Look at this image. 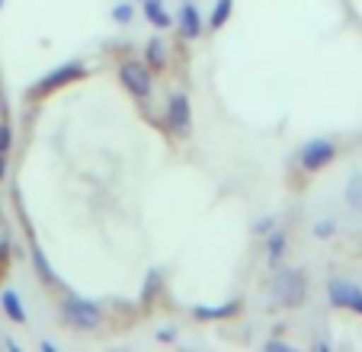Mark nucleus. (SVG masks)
I'll return each mask as SVG.
<instances>
[{"instance_id":"nucleus-2","label":"nucleus","mask_w":362,"mask_h":352,"mask_svg":"<svg viewBox=\"0 0 362 352\" xmlns=\"http://www.w3.org/2000/svg\"><path fill=\"white\" fill-rule=\"evenodd\" d=\"M269 295H273L276 305L298 307L305 301V276L298 269H279L269 282Z\"/></svg>"},{"instance_id":"nucleus-13","label":"nucleus","mask_w":362,"mask_h":352,"mask_svg":"<svg viewBox=\"0 0 362 352\" xmlns=\"http://www.w3.org/2000/svg\"><path fill=\"white\" fill-rule=\"evenodd\" d=\"M346 205L353 211H362V173H353L346 180Z\"/></svg>"},{"instance_id":"nucleus-4","label":"nucleus","mask_w":362,"mask_h":352,"mask_svg":"<svg viewBox=\"0 0 362 352\" xmlns=\"http://www.w3.org/2000/svg\"><path fill=\"white\" fill-rule=\"evenodd\" d=\"M119 77H122L125 90H129L132 96H138V100H148V96H151L154 77H151L148 64H141V61H122V68H119Z\"/></svg>"},{"instance_id":"nucleus-24","label":"nucleus","mask_w":362,"mask_h":352,"mask_svg":"<svg viewBox=\"0 0 362 352\" xmlns=\"http://www.w3.org/2000/svg\"><path fill=\"white\" fill-rule=\"evenodd\" d=\"M0 10H4V0H0Z\"/></svg>"},{"instance_id":"nucleus-23","label":"nucleus","mask_w":362,"mask_h":352,"mask_svg":"<svg viewBox=\"0 0 362 352\" xmlns=\"http://www.w3.org/2000/svg\"><path fill=\"white\" fill-rule=\"evenodd\" d=\"M7 176V154H0V180Z\"/></svg>"},{"instance_id":"nucleus-10","label":"nucleus","mask_w":362,"mask_h":352,"mask_svg":"<svg viewBox=\"0 0 362 352\" xmlns=\"http://www.w3.org/2000/svg\"><path fill=\"white\" fill-rule=\"evenodd\" d=\"M238 311H240V301H228V305H218V307H192V314H196L199 320H221Z\"/></svg>"},{"instance_id":"nucleus-14","label":"nucleus","mask_w":362,"mask_h":352,"mask_svg":"<svg viewBox=\"0 0 362 352\" xmlns=\"http://www.w3.org/2000/svg\"><path fill=\"white\" fill-rule=\"evenodd\" d=\"M231 7H234V0H215V7H212V16H209V26L212 29H221L228 20H231Z\"/></svg>"},{"instance_id":"nucleus-20","label":"nucleus","mask_w":362,"mask_h":352,"mask_svg":"<svg viewBox=\"0 0 362 352\" xmlns=\"http://www.w3.org/2000/svg\"><path fill=\"white\" fill-rule=\"evenodd\" d=\"M334 234H337V224L334 221H317L315 224V237L327 240V237H334Z\"/></svg>"},{"instance_id":"nucleus-22","label":"nucleus","mask_w":362,"mask_h":352,"mask_svg":"<svg viewBox=\"0 0 362 352\" xmlns=\"http://www.w3.org/2000/svg\"><path fill=\"white\" fill-rule=\"evenodd\" d=\"M269 230H273V218H267L263 224H257V234H269Z\"/></svg>"},{"instance_id":"nucleus-25","label":"nucleus","mask_w":362,"mask_h":352,"mask_svg":"<svg viewBox=\"0 0 362 352\" xmlns=\"http://www.w3.org/2000/svg\"><path fill=\"white\" fill-rule=\"evenodd\" d=\"M144 4H148V0H144Z\"/></svg>"},{"instance_id":"nucleus-11","label":"nucleus","mask_w":362,"mask_h":352,"mask_svg":"<svg viewBox=\"0 0 362 352\" xmlns=\"http://www.w3.org/2000/svg\"><path fill=\"white\" fill-rule=\"evenodd\" d=\"M144 16H148L151 26H158V29L173 26V16L167 13L164 7H160V0H148V4H144Z\"/></svg>"},{"instance_id":"nucleus-19","label":"nucleus","mask_w":362,"mask_h":352,"mask_svg":"<svg viewBox=\"0 0 362 352\" xmlns=\"http://www.w3.org/2000/svg\"><path fill=\"white\" fill-rule=\"evenodd\" d=\"M10 144H13V129L10 122H0V154H7Z\"/></svg>"},{"instance_id":"nucleus-12","label":"nucleus","mask_w":362,"mask_h":352,"mask_svg":"<svg viewBox=\"0 0 362 352\" xmlns=\"http://www.w3.org/2000/svg\"><path fill=\"white\" fill-rule=\"evenodd\" d=\"M29 257H33V266H35V272H39V278L45 285H58V276H55V269L48 266V259H45V253L39 250V247H33L29 250Z\"/></svg>"},{"instance_id":"nucleus-8","label":"nucleus","mask_w":362,"mask_h":352,"mask_svg":"<svg viewBox=\"0 0 362 352\" xmlns=\"http://www.w3.org/2000/svg\"><path fill=\"white\" fill-rule=\"evenodd\" d=\"M180 33H183V39H199V33H202V13L192 0H183V7H180Z\"/></svg>"},{"instance_id":"nucleus-15","label":"nucleus","mask_w":362,"mask_h":352,"mask_svg":"<svg viewBox=\"0 0 362 352\" xmlns=\"http://www.w3.org/2000/svg\"><path fill=\"white\" fill-rule=\"evenodd\" d=\"M288 247V237H286V230H273L267 240V250H269V263H279L282 253H286Z\"/></svg>"},{"instance_id":"nucleus-17","label":"nucleus","mask_w":362,"mask_h":352,"mask_svg":"<svg viewBox=\"0 0 362 352\" xmlns=\"http://www.w3.org/2000/svg\"><path fill=\"white\" fill-rule=\"evenodd\" d=\"M112 20L116 23H132L135 20V7H132V4H116V7H112Z\"/></svg>"},{"instance_id":"nucleus-3","label":"nucleus","mask_w":362,"mask_h":352,"mask_svg":"<svg viewBox=\"0 0 362 352\" xmlns=\"http://www.w3.org/2000/svg\"><path fill=\"white\" fill-rule=\"evenodd\" d=\"M77 77H83V64L81 61H68V64H62V68L48 71L45 77H39V81L33 83V90H29V93H33V96H48V93H55V90L68 87V83L77 81Z\"/></svg>"},{"instance_id":"nucleus-6","label":"nucleus","mask_w":362,"mask_h":352,"mask_svg":"<svg viewBox=\"0 0 362 352\" xmlns=\"http://www.w3.org/2000/svg\"><path fill=\"white\" fill-rule=\"evenodd\" d=\"M334 157H337V144L330 141V138H315V141H308L305 148H301L298 160L308 173H317V170H324Z\"/></svg>"},{"instance_id":"nucleus-7","label":"nucleus","mask_w":362,"mask_h":352,"mask_svg":"<svg viewBox=\"0 0 362 352\" xmlns=\"http://www.w3.org/2000/svg\"><path fill=\"white\" fill-rule=\"evenodd\" d=\"M167 122H170L173 131H189L192 125V106H189V96L186 93H170L167 100Z\"/></svg>"},{"instance_id":"nucleus-16","label":"nucleus","mask_w":362,"mask_h":352,"mask_svg":"<svg viewBox=\"0 0 362 352\" xmlns=\"http://www.w3.org/2000/svg\"><path fill=\"white\" fill-rule=\"evenodd\" d=\"M144 54H148V68H164V61H167V45H164V42H160V39H151L148 42V52H144Z\"/></svg>"},{"instance_id":"nucleus-18","label":"nucleus","mask_w":362,"mask_h":352,"mask_svg":"<svg viewBox=\"0 0 362 352\" xmlns=\"http://www.w3.org/2000/svg\"><path fill=\"white\" fill-rule=\"evenodd\" d=\"M10 253V228H7V218L0 215V259Z\"/></svg>"},{"instance_id":"nucleus-5","label":"nucleus","mask_w":362,"mask_h":352,"mask_svg":"<svg viewBox=\"0 0 362 352\" xmlns=\"http://www.w3.org/2000/svg\"><path fill=\"white\" fill-rule=\"evenodd\" d=\"M327 298L334 307H349V311L362 314V288L346 278H327Z\"/></svg>"},{"instance_id":"nucleus-21","label":"nucleus","mask_w":362,"mask_h":352,"mask_svg":"<svg viewBox=\"0 0 362 352\" xmlns=\"http://www.w3.org/2000/svg\"><path fill=\"white\" fill-rule=\"evenodd\" d=\"M267 349H269V352H292V346H288V343H279V339H269Z\"/></svg>"},{"instance_id":"nucleus-1","label":"nucleus","mask_w":362,"mask_h":352,"mask_svg":"<svg viewBox=\"0 0 362 352\" xmlns=\"http://www.w3.org/2000/svg\"><path fill=\"white\" fill-rule=\"evenodd\" d=\"M62 317L68 320V327H77V330H96L103 324V307L90 298L68 295L62 301Z\"/></svg>"},{"instance_id":"nucleus-9","label":"nucleus","mask_w":362,"mask_h":352,"mask_svg":"<svg viewBox=\"0 0 362 352\" xmlns=\"http://www.w3.org/2000/svg\"><path fill=\"white\" fill-rule=\"evenodd\" d=\"M0 307H4V314H7L13 324H23V320H26V307H23L20 295H16L13 288H4V295H0Z\"/></svg>"}]
</instances>
